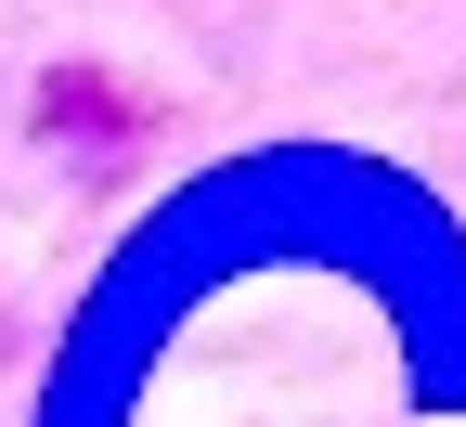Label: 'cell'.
I'll list each match as a JSON object with an SVG mask.
<instances>
[{"label":"cell","instance_id":"cell-1","mask_svg":"<svg viewBox=\"0 0 466 427\" xmlns=\"http://www.w3.org/2000/svg\"><path fill=\"white\" fill-rule=\"evenodd\" d=\"M39 117H52V130H130V104H116L91 66H52L39 78Z\"/></svg>","mask_w":466,"mask_h":427}]
</instances>
